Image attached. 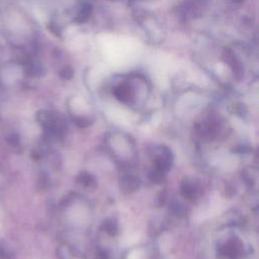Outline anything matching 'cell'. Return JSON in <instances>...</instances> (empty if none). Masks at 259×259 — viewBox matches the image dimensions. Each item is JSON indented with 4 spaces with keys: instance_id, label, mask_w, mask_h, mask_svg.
Here are the masks:
<instances>
[{
    "instance_id": "1",
    "label": "cell",
    "mask_w": 259,
    "mask_h": 259,
    "mask_svg": "<svg viewBox=\"0 0 259 259\" xmlns=\"http://www.w3.org/2000/svg\"><path fill=\"white\" fill-rule=\"evenodd\" d=\"M224 60L230 66L235 76L239 79L243 75V68L240 62L237 60L236 56L233 54V52L230 50H226L224 53Z\"/></svg>"
},
{
    "instance_id": "2",
    "label": "cell",
    "mask_w": 259,
    "mask_h": 259,
    "mask_svg": "<svg viewBox=\"0 0 259 259\" xmlns=\"http://www.w3.org/2000/svg\"><path fill=\"white\" fill-rule=\"evenodd\" d=\"M241 252V247L240 245L235 242V241H231L229 242L225 247H224V254L230 258V259H236L239 254Z\"/></svg>"
},
{
    "instance_id": "3",
    "label": "cell",
    "mask_w": 259,
    "mask_h": 259,
    "mask_svg": "<svg viewBox=\"0 0 259 259\" xmlns=\"http://www.w3.org/2000/svg\"><path fill=\"white\" fill-rule=\"evenodd\" d=\"M114 94L115 96L120 100V101H128L130 98H131V95H132V92H131V88L125 85V84H121L119 85L115 90H114Z\"/></svg>"
},
{
    "instance_id": "4",
    "label": "cell",
    "mask_w": 259,
    "mask_h": 259,
    "mask_svg": "<svg viewBox=\"0 0 259 259\" xmlns=\"http://www.w3.org/2000/svg\"><path fill=\"white\" fill-rule=\"evenodd\" d=\"M120 185L124 191H134L139 187V180L133 176H127L122 178Z\"/></svg>"
},
{
    "instance_id": "5",
    "label": "cell",
    "mask_w": 259,
    "mask_h": 259,
    "mask_svg": "<svg viewBox=\"0 0 259 259\" xmlns=\"http://www.w3.org/2000/svg\"><path fill=\"white\" fill-rule=\"evenodd\" d=\"M197 193V187L193 183L185 182L182 186V194L187 198H194Z\"/></svg>"
},
{
    "instance_id": "6",
    "label": "cell",
    "mask_w": 259,
    "mask_h": 259,
    "mask_svg": "<svg viewBox=\"0 0 259 259\" xmlns=\"http://www.w3.org/2000/svg\"><path fill=\"white\" fill-rule=\"evenodd\" d=\"M90 13H91V7H90L89 5L83 6V7L80 9V12H79V14H78V20H79L80 22L85 21V20L89 17Z\"/></svg>"
},
{
    "instance_id": "7",
    "label": "cell",
    "mask_w": 259,
    "mask_h": 259,
    "mask_svg": "<svg viewBox=\"0 0 259 259\" xmlns=\"http://www.w3.org/2000/svg\"><path fill=\"white\" fill-rule=\"evenodd\" d=\"M80 180L86 186H91L94 183L93 177L90 174H88V173H82L80 175Z\"/></svg>"
},
{
    "instance_id": "8",
    "label": "cell",
    "mask_w": 259,
    "mask_h": 259,
    "mask_svg": "<svg viewBox=\"0 0 259 259\" xmlns=\"http://www.w3.org/2000/svg\"><path fill=\"white\" fill-rule=\"evenodd\" d=\"M104 228H105L106 232L109 233V234H111V235H113V234L116 232V230H117L116 225L113 224L112 222H106V223L104 224Z\"/></svg>"
},
{
    "instance_id": "9",
    "label": "cell",
    "mask_w": 259,
    "mask_h": 259,
    "mask_svg": "<svg viewBox=\"0 0 259 259\" xmlns=\"http://www.w3.org/2000/svg\"><path fill=\"white\" fill-rule=\"evenodd\" d=\"M236 1H237V2H240V1H242V0H236Z\"/></svg>"
}]
</instances>
